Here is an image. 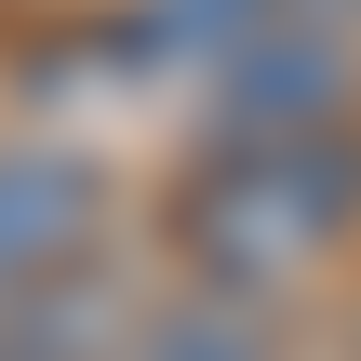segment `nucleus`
Wrapping results in <instances>:
<instances>
[{
  "instance_id": "nucleus-1",
  "label": "nucleus",
  "mask_w": 361,
  "mask_h": 361,
  "mask_svg": "<svg viewBox=\"0 0 361 361\" xmlns=\"http://www.w3.org/2000/svg\"><path fill=\"white\" fill-rule=\"evenodd\" d=\"M174 255L188 281L214 295H308L335 255L361 241V121H322V134H214L188 174H174Z\"/></svg>"
},
{
  "instance_id": "nucleus-2",
  "label": "nucleus",
  "mask_w": 361,
  "mask_h": 361,
  "mask_svg": "<svg viewBox=\"0 0 361 361\" xmlns=\"http://www.w3.org/2000/svg\"><path fill=\"white\" fill-rule=\"evenodd\" d=\"M361 121V40L335 27H255L201 67V147L214 134H322Z\"/></svg>"
},
{
  "instance_id": "nucleus-3",
  "label": "nucleus",
  "mask_w": 361,
  "mask_h": 361,
  "mask_svg": "<svg viewBox=\"0 0 361 361\" xmlns=\"http://www.w3.org/2000/svg\"><path fill=\"white\" fill-rule=\"evenodd\" d=\"M94 228H107V174L80 147H0V281L80 268Z\"/></svg>"
},
{
  "instance_id": "nucleus-4",
  "label": "nucleus",
  "mask_w": 361,
  "mask_h": 361,
  "mask_svg": "<svg viewBox=\"0 0 361 361\" xmlns=\"http://www.w3.org/2000/svg\"><path fill=\"white\" fill-rule=\"evenodd\" d=\"M107 361H281V308L255 295H161V308H121V348Z\"/></svg>"
}]
</instances>
